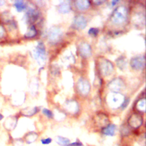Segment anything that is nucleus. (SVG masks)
<instances>
[{"label":"nucleus","mask_w":146,"mask_h":146,"mask_svg":"<svg viewBox=\"0 0 146 146\" xmlns=\"http://www.w3.org/2000/svg\"><path fill=\"white\" fill-rule=\"evenodd\" d=\"M127 15L126 8L124 6H119L113 11L111 16V20L116 24H121L126 20Z\"/></svg>","instance_id":"1"},{"label":"nucleus","mask_w":146,"mask_h":146,"mask_svg":"<svg viewBox=\"0 0 146 146\" xmlns=\"http://www.w3.org/2000/svg\"><path fill=\"white\" fill-rule=\"evenodd\" d=\"M34 56L36 60L38 61L40 60L43 62L44 60L46 58V50L44 44L42 42H39L38 44L36 47Z\"/></svg>","instance_id":"2"},{"label":"nucleus","mask_w":146,"mask_h":146,"mask_svg":"<svg viewBox=\"0 0 146 146\" xmlns=\"http://www.w3.org/2000/svg\"><path fill=\"white\" fill-rule=\"evenodd\" d=\"M145 59L144 56H137L131 60V67L135 70H140L144 67Z\"/></svg>","instance_id":"3"},{"label":"nucleus","mask_w":146,"mask_h":146,"mask_svg":"<svg viewBox=\"0 0 146 146\" xmlns=\"http://www.w3.org/2000/svg\"><path fill=\"white\" fill-rule=\"evenodd\" d=\"M100 70L102 71V74H103L104 75H109L113 70L112 64L106 59H104L102 62V64H100Z\"/></svg>","instance_id":"4"},{"label":"nucleus","mask_w":146,"mask_h":146,"mask_svg":"<svg viewBox=\"0 0 146 146\" xmlns=\"http://www.w3.org/2000/svg\"><path fill=\"white\" fill-rule=\"evenodd\" d=\"M87 25V21L83 16L76 17L74 21V26L77 29H83Z\"/></svg>","instance_id":"5"},{"label":"nucleus","mask_w":146,"mask_h":146,"mask_svg":"<svg viewBox=\"0 0 146 146\" xmlns=\"http://www.w3.org/2000/svg\"><path fill=\"white\" fill-rule=\"evenodd\" d=\"M116 126L113 124H109L102 129V133L106 136H113L115 135Z\"/></svg>","instance_id":"6"},{"label":"nucleus","mask_w":146,"mask_h":146,"mask_svg":"<svg viewBox=\"0 0 146 146\" xmlns=\"http://www.w3.org/2000/svg\"><path fill=\"white\" fill-rule=\"evenodd\" d=\"M61 31L58 28L51 29L48 33V38L52 41H56L61 36Z\"/></svg>","instance_id":"7"},{"label":"nucleus","mask_w":146,"mask_h":146,"mask_svg":"<svg viewBox=\"0 0 146 146\" xmlns=\"http://www.w3.org/2000/svg\"><path fill=\"white\" fill-rule=\"evenodd\" d=\"M129 124L131 126L137 128L142 124V118L139 115H134L129 118Z\"/></svg>","instance_id":"8"},{"label":"nucleus","mask_w":146,"mask_h":146,"mask_svg":"<svg viewBox=\"0 0 146 146\" xmlns=\"http://www.w3.org/2000/svg\"><path fill=\"white\" fill-rule=\"evenodd\" d=\"M79 50L82 56L84 57H88L91 55V50L88 44L86 43H83L81 46H80Z\"/></svg>","instance_id":"9"},{"label":"nucleus","mask_w":146,"mask_h":146,"mask_svg":"<svg viewBox=\"0 0 146 146\" xmlns=\"http://www.w3.org/2000/svg\"><path fill=\"white\" fill-rule=\"evenodd\" d=\"M78 88L80 92L82 94H87L90 90V86L87 82L84 80H80L79 82Z\"/></svg>","instance_id":"10"},{"label":"nucleus","mask_w":146,"mask_h":146,"mask_svg":"<svg viewBox=\"0 0 146 146\" xmlns=\"http://www.w3.org/2000/svg\"><path fill=\"white\" fill-rule=\"evenodd\" d=\"M55 142L60 146H69V144L71 143L70 139L61 136H58L56 137Z\"/></svg>","instance_id":"11"},{"label":"nucleus","mask_w":146,"mask_h":146,"mask_svg":"<svg viewBox=\"0 0 146 146\" xmlns=\"http://www.w3.org/2000/svg\"><path fill=\"white\" fill-rule=\"evenodd\" d=\"M76 6L80 10H85L90 6V2L88 1H77L75 2Z\"/></svg>","instance_id":"12"},{"label":"nucleus","mask_w":146,"mask_h":146,"mask_svg":"<svg viewBox=\"0 0 146 146\" xmlns=\"http://www.w3.org/2000/svg\"><path fill=\"white\" fill-rule=\"evenodd\" d=\"M14 6L18 12H21L23 10H25L26 7V4L22 1H17L15 2Z\"/></svg>","instance_id":"13"},{"label":"nucleus","mask_w":146,"mask_h":146,"mask_svg":"<svg viewBox=\"0 0 146 146\" xmlns=\"http://www.w3.org/2000/svg\"><path fill=\"white\" fill-rule=\"evenodd\" d=\"M59 10L62 13H67L70 10V6L69 4L66 3L65 2H63V3H61L59 7Z\"/></svg>","instance_id":"14"},{"label":"nucleus","mask_w":146,"mask_h":146,"mask_svg":"<svg viewBox=\"0 0 146 146\" xmlns=\"http://www.w3.org/2000/svg\"><path fill=\"white\" fill-rule=\"evenodd\" d=\"M52 142V139L51 137H46V138H43L40 139V143L42 145H48L51 144Z\"/></svg>","instance_id":"15"},{"label":"nucleus","mask_w":146,"mask_h":146,"mask_svg":"<svg viewBox=\"0 0 146 146\" xmlns=\"http://www.w3.org/2000/svg\"><path fill=\"white\" fill-rule=\"evenodd\" d=\"M42 112L49 119H51L53 117V113H52V112L47 108H43L42 110Z\"/></svg>","instance_id":"16"},{"label":"nucleus","mask_w":146,"mask_h":146,"mask_svg":"<svg viewBox=\"0 0 146 146\" xmlns=\"http://www.w3.org/2000/svg\"><path fill=\"white\" fill-rule=\"evenodd\" d=\"M35 34H36V30L34 26H32L29 30V31L26 34V35L28 37H33L35 36Z\"/></svg>","instance_id":"17"},{"label":"nucleus","mask_w":146,"mask_h":146,"mask_svg":"<svg viewBox=\"0 0 146 146\" xmlns=\"http://www.w3.org/2000/svg\"><path fill=\"white\" fill-rule=\"evenodd\" d=\"M99 33V30L97 28H91L88 31V34L93 36H96Z\"/></svg>","instance_id":"18"},{"label":"nucleus","mask_w":146,"mask_h":146,"mask_svg":"<svg viewBox=\"0 0 146 146\" xmlns=\"http://www.w3.org/2000/svg\"><path fill=\"white\" fill-rule=\"evenodd\" d=\"M69 146H83V144L80 141L77 140L75 141L70 143L69 144Z\"/></svg>","instance_id":"19"},{"label":"nucleus","mask_w":146,"mask_h":146,"mask_svg":"<svg viewBox=\"0 0 146 146\" xmlns=\"http://www.w3.org/2000/svg\"><path fill=\"white\" fill-rule=\"evenodd\" d=\"M3 119V115L1 113H0V121H1Z\"/></svg>","instance_id":"20"},{"label":"nucleus","mask_w":146,"mask_h":146,"mask_svg":"<svg viewBox=\"0 0 146 146\" xmlns=\"http://www.w3.org/2000/svg\"><path fill=\"white\" fill-rule=\"evenodd\" d=\"M119 1H112V5H114L116 3H117V2H118Z\"/></svg>","instance_id":"21"}]
</instances>
